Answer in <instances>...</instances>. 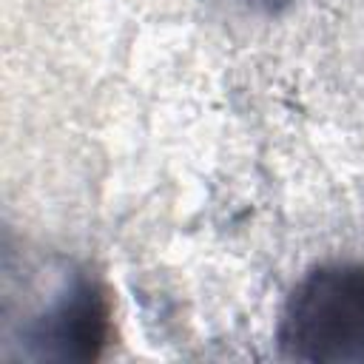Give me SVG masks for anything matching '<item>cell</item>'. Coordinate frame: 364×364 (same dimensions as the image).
Instances as JSON below:
<instances>
[{"mask_svg":"<svg viewBox=\"0 0 364 364\" xmlns=\"http://www.w3.org/2000/svg\"><path fill=\"white\" fill-rule=\"evenodd\" d=\"M111 338V293L100 279L77 273L54 301L23 327V355L34 361H97Z\"/></svg>","mask_w":364,"mask_h":364,"instance_id":"cell-2","label":"cell"},{"mask_svg":"<svg viewBox=\"0 0 364 364\" xmlns=\"http://www.w3.org/2000/svg\"><path fill=\"white\" fill-rule=\"evenodd\" d=\"M279 353L307 364H364V264L324 262L287 293L276 321Z\"/></svg>","mask_w":364,"mask_h":364,"instance_id":"cell-1","label":"cell"},{"mask_svg":"<svg viewBox=\"0 0 364 364\" xmlns=\"http://www.w3.org/2000/svg\"><path fill=\"white\" fill-rule=\"evenodd\" d=\"M247 6H253V9H259V11H264V14H279V11H284L293 0H245Z\"/></svg>","mask_w":364,"mask_h":364,"instance_id":"cell-3","label":"cell"}]
</instances>
